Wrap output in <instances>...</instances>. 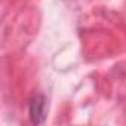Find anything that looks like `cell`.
Masks as SVG:
<instances>
[{"label":"cell","instance_id":"cell-1","mask_svg":"<svg viewBox=\"0 0 126 126\" xmlns=\"http://www.w3.org/2000/svg\"><path fill=\"white\" fill-rule=\"evenodd\" d=\"M30 117H31V122L36 123V125H40L45 122V117H46V99L43 95L37 94L31 102H30Z\"/></svg>","mask_w":126,"mask_h":126}]
</instances>
